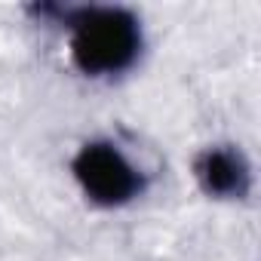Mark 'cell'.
<instances>
[{"label":"cell","instance_id":"6da1fadb","mask_svg":"<svg viewBox=\"0 0 261 261\" xmlns=\"http://www.w3.org/2000/svg\"><path fill=\"white\" fill-rule=\"evenodd\" d=\"M74 25L71 53L80 71L86 74H117L139 53V25L126 10L92 7L65 13Z\"/></svg>","mask_w":261,"mask_h":261},{"label":"cell","instance_id":"3957f363","mask_svg":"<svg viewBox=\"0 0 261 261\" xmlns=\"http://www.w3.org/2000/svg\"><path fill=\"white\" fill-rule=\"evenodd\" d=\"M197 178L209 194H218V197L243 194L249 185L246 163L240 160V154L224 151V148H212L197 160Z\"/></svg>","mask_w":261,"mask_h":261},{"label":"cell","instance_id":"7a4b0ae2","mask_svg":"<svg viewBox=\"0 0 261 261\" xmlns=\"http://www.w3.org/2000/svg\"><path fill=\"white\" fill-rule=\"evenodd\" d=\"M74 172H77L83 191L98 203H126L142 188L139 172L126 163V157L117 148H111L105 142L86 145L74 160Z\"/></svg>","mask_w":261,"mask_h":261}]
</instances>
